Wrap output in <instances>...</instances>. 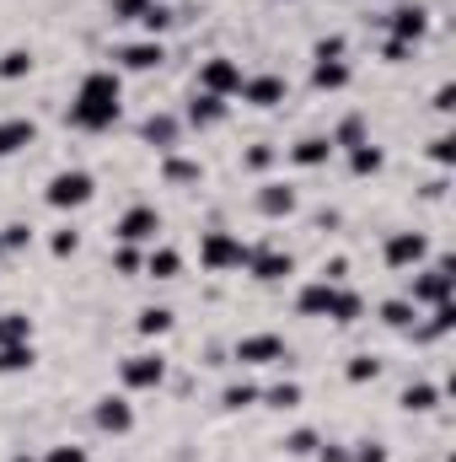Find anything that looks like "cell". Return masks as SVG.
Wrapping results in <instances>:
<instances>
[{"label": "cell", "mask_w": 456, "mask_h": 462, "mask_svg": "<svg viewBox=\"0 0 456 462\" xmlns=\"http://www.w3.org/2000/svg\"><path fill=\"white\" fill-rule=\"evenodd\" d=\"M252 210H258L263 221H290V216L301 210V194H296V183H285V178H263L258 194H252Z\"/></svg>", "instance_id": "cell-15"}, {"label": "cell", "mask_w": 456, "mask_h": 462, "mask_svg": "<svg viewBox=\"0 0 456 462\" xmlns=\"http://www.w3.org/2000/svg\"><path fill=\"white\" fill-rule=\"evenodd\" d=\"M242 60H231V54H210V60H199V81H194V92H210V97H236V87H242Z\"/></svg>", "instance_id": "cell-12"}, {"label": "cell", "mask_w": 456, "mask_h": 462, "mask_svg": "<svg viewBox=\"0 0 456 462\" xmlns=\"http://www.w3.org/2000/svg\"><path fill=\"white\" fill-rule=\"evenodd\" d=\"M381 263L392 269V274H414L419 263H430V236L424 231H392L387 242H381Z\"/></svg>", "instance_id": "cell-10"}, {"label": "cell", "mask_w": 456, "mask_h": 462, "mask_svg": "<svg viewBox=\"0 0 456 462\" xmlns=\"http://www.w3.org/2000/svg\"><path fill=\"white\" fill-rule=\"evenodd\" d=\"M140 140H145L150 151H161V156H167V151H178V145H183V118L172 114V108H156V114L140 118Z\"/></svg>", "instance_id": "cell-17"}, {"label": "cell", "mask_w": 456, "mask_h": 462, "mask_svg": "<svg viewBox=\"0 0 456 462\" xmlns=\"http://www.w3.org/2000/svg\"><path fill=\"white\" fill-rule=\"evenodd\" d=\"M118 118H123V76L114 65H97L81 76L70 108H65V124L81 129V134H108Z\"/></svg>", "instance_id": "cell-1"}, {"label": "cell", "mask_w": 456, "mask_h": 462, "mask_svg": "<svg viewBox=\"0 0 456 462\" xmlns=\"http://www.w3.org/2000/svg\"><path fill=\"white\" fill-rule=\"evenodd\" d=\"M274 162H279V145H269V140H258V145L242 151V172H252V178H263Z\"/></svg>", "instance_id": "cell-33"}, {"label": "cell", "mask_w": 456, "mask_h": 462, "mask_svg": "<svg viewBox=\"0 0 456 462\" xmlns=\"http://www.w3.org/2000/svg\"><path fill=\"white\" fill-rule=\"evenodd\" d=\"M134 27H140L145 38H161V32H172V27H178V11H172L167 0H150V5H145V16H140Z\"/></svg>", "instance_id": "cell-31"}, {"label": "cell", "mask_w": 456, "mask_h": 462, "mask_svg": "<svg viewBox=\"0 0 456 462\" xmlns=\"http://www.w3.org/2000/svg\"><path fill=\"white\" fill-rule=\"evenodd\" d=\"M441 398H446V393H441L435 382H424V376H419V382H408V387L397 393V409H403V414H435V409H441Z\"/></svg>", "instance_id": "cell-23"}, {"label": "cell", "mask_w": 456, "mask_h": 462, "mask_svg": "<svg viewBox=\"0 0 456 462\" xmlns=\"http://www.w3.org/2000/svg\"><path fill=\"white\" fill-rule=\"evenodd\" d=\"M430 103H435V114H441V118H451V108H456V87H451V81H441Z\"/></svg>", "instance_id": "cell-47"}, {"label": "cell", "mask_w": 456, "mask_h": 462, "mask_svg": "<svg viewBox=\"0 0 456 462\" xmlns=\"http://www.w3.org/2000/svg\"><path fill=\"white\" fill-rule=\"evenodd\" d=\"M32 65H38L32 49H5V54H0V81H27Z\"/></svg>", "instance_id": "cell-35"}, {"label": "cell", "mask_w": 456, "mask_h": 462, "mask_svg": "<svg viewBox=\"0 0 456 462\" xmlns=\"http://www.w3.org/2000/svg\"><path fill=\"white\" fill-rule=\"evenodd\" d=\"M376 22H381V32H387V38H397V43H408V49H419V43L430 38V27H435V16H430V5H424V0H397V5H392V11H381Z\"/></svg>", "instance_id": "cell-6"}, {"label": "cell", "mask_w": 456, "mask_h": 462, "mask_svg": "<svg viewBox=\"0 0 456 462\" xmlns=\"http://www.w3.org/2000/svg\"><path fill=\"white\" fill-rule=\"evenodd\" d=\"M424 156L441 167V172H451L456 167V134L451 129H441V134H430V145H424Z\"/></svg>", "instance_id": "cell-38"}, {"label": "cell", "mask_w": 456, "mask_h": 462, "mask_svg": "<svg viewBox=\"0 0 456 462\" xmlns=\"http://www.w3.org/2000/svg\"><path fill=\"white\" fill-rule=\"evenodd\" d=\"M403 296H408L419 312H424V307H441V301H451V296H456V258H446V253H441V258L419 263V269L408 274V291H403Z\"/></svg>", "instance_id": "cell-3"}, {"label": "cell", "mask_w": 456, "mask_h": 462, "mask_svg": "<svg viewBox=\"0 0 456 462\" xmlns=\"http://www.w3.org/2000/svg\"><path fill=\"white\" fill-rule=\"evenodd\" d=\"M11 462H38V452H11Z\"/></svg>", "instance_id": "cell-52"}, {"label": "cell", "mask_w": 456, "mask_h": 462, "mask_svg": "<svg viewBox=\"0 0 456 462\" xmlns=\"http://www.w3.org/2000/svg\"><path fill=\"white\" fill-rule=\"evenodd\" d=\"M349 462H392V452H387V441H349Z\"/></svg>", "instance_id": "cell-42"}, {"label": "cell", "mask_w": 456, "mask_h": 462, "mask_svg": "<svg viewBox=\"0 0 456 462\" xmlns=\"http://www.w3.org/2000/svg\"><path fill=\"white\" fill-rule=\"evenodd\" d=\"M312 60H349V38L343 32H323L312 43Z\"/></svg>", "instance_id": "cell-41"}, {"label": "cell", "mask_w": 456, "mask_h": 462, "mask_svg": "<svg viewBox=\"0 0 456 462\" xmlns=\"http://www.w3.org/2000/svg\"><path fill=\"white\" fill-rule=\"evenodd\" d=\"M183 129H221L231 118V103L226 97H210V92H188V108H183Z\"/></svg>", "instance_id": "cell-18"}, {"label": "cell", "mask_w": 456, "mask_h": 462, "mask_svg": "<svg viewBox=\"0 0 456 462\" xmlns=\"http://www.w3.org/2000/svg\"><path fill=\"white\" fill-rule=\"evenodd\" d=\"M339 221H343L339 210H317V231H333V226H339Z\"/></svg>", "instance_id": "cell-51"}, {"label": "cell", "mask_w": 456, "mask_h": 462, "mask_svg": "<svg viewBox=\"0 0 456 462\" xmlns=\"http://www.w3.org/2000/svg\"><path fill=\"white\" fill-rule=\"evenodd\" d=\"M258 403H263V409H274V414H290V409H301V403H306V387L285 376V382H269Z\"/></svg>", "instance_id": "cell-27"}, {"label": "cell", "mask_w": 456, "mask_h": 462, "mask_svg": "<svg viewBox=\"0 0 456 462\" xmlns=\"http://www.w3.org/2000/svg\"><path fill=\"white\" fill-rule=\"evenodd\" d=\"M92 199H97V178H92L87 167H59V172L43 183V205L59 210V216H76V210H87Z\"/></svg>", "instance_id": "cell-4"}, {"label": "cell", "mask_w": 456, "mask_h": 462, "mask_svg": "<svg viewBox=\"0 0 456 462\" xmlns=\"http://www.w3.org/2000/svg\"><path fill=\"white\" fill-rule=\"evenodd\" d=\"M376 376H381V355H349V365H343V382L365 387V382H376Z\"/></svg>", "instance_id": "cell-37"}, {"label": "cell", "mask_w": 456, "mask_h": 462, "mask_svg": "<svg viewBox=\"0 0 456 462\" xmlns=\"http://www.w3.org/2000/svg\"><path fill=\"white\" fill-rule=\"evenodd\" d=\"M0 345H32V318L27 312H0Z\"/></svg>", "instance_id": "cell-36"}, {"label": "cell", "mask_w": 456, "mask_h": 462, "mask_svg": "<svg viewBox=\"0 0 456 462\" xmlns=\"http://www.w3.org/2000/svg\"><path fill=\"white\" fill-rule=\"evenodd\" d=\"M317 280H333V285H349V258H343V253H333V258L323 263V274H317Z\"/></svg>", "instance_id": "cell-46"}, {"label": "cell", "mask_w": 456, "mask_h": 462, "mask_svg": "<svg viewBox=\"0 0 456 462\" xmlns=\"http://www.w3.org/2000/svg\"><path fill=\"white\" fill-rule=\"evenodd\" d=\"M161 183L167 189H199L205 183V162L199 156H183V151H167L161 156Z\"/></svg>", "instance_id": "cell-19"}, {"label": "cell", "mask_w": 456, "mask_h": 462, "mask_svg": "<svg viewBox=\"0 0 456 462\" xmlns=\"http://www.w3.org/2000/svg\"><path fill=\"white\" fill-rule=\"evenodd\" d=\"M343 162H349V178H381V172H387V151H381L376 140L343 151Z\"/></svg>", "instance_id": "cell-24"}, {"label": "cell", "mask_w": 456, "mask_h": 462, "mask_svg": "<svg viewBox=\"0 0 456 462\" xmlns=\"http://www.w3.org/2000/svg\"><path fill=\"white\" fill-rule=\"evenodd\" d=\"M376 323H381V328H392V334H408V328L419 323V307H414L408 296H387V301L376 307Z\"/></svg>", "instance_id": "cell-25"}, {"label": "cell", "mask_w": 456, "mask_h": 462, "mask_svg": "<svg viewBox=\"0 0 456 462\" xmlns=\"http://www.w3.org/2000/svg\"><path fill=\"white\" fill-rule=\"evenodd\" d=\"M172 328H178L172 307H140V312H134V334H140V339H167Z\"/></svg>", "instance_id": "cell-28"}, {"label": "cell", "mask_w": 456, "mask_h": 462, "mask_svg": "<svg viewBox=\"0 0 456 462\" xmlns=\"http://www.w3.org/2000/svg\"><path fill=\"white\" fill-rule=\"evenodd\" d=\"M285 156H290V167H328L333 162V140L328 134H301L296 145H285Z\"/></svg>", "instance_id": "cell-21"}, {"label": "cell", "mask_w": 456, "mask_h": 462, "mask_svg": "<svg viewBox=\"0 0 456 462\" xmlns=\"http://www.w3.org/2000/svg\"><path fill=\"white\" fill-rule=\"evenodd\" d=\"M258 398H263V387H258L252 376H236V382H226V387H221V409H226V414H242V409H252Z\"/></svg>", "instance_id": "cell-30"}, {"label": "cell", "mask_w": 456, "mask_h": 462, "mask_svg": "<svg viewBox=\"0 0 456 462\" xmlns=\"http://www.w3.org/2000/svg\"><path fill=\"white\" fill-rule=\"evenodd\" d=\"M408 54H414L408 43H397V38H381V60H387V65H403Z\"/></svg>", "instance_id": "cell-48"}, {"label": "cell", "mask_w": 456, "mask_h": 462, "mask_svg": "<svg viewBox=\"0 0 456 462\" xmlns=\"http://www.w3.org/2000/svg\"><path fill=\"white\" fill-rule=\"evenodd\" d=\"M296 312L301 318H323L333 328H354L365 318V296L354 285H333V280H306L296 291Z\"/></svg>", "instance_id": "cell-2"}, {"label": "cell", "mask_w": 456, "mask_h": 462, "mask_svg": "<svg viewBox=\"0 0 456 462\" xmlns=\"http://www.w3.org/2000/svg\"><path fill=\"white\" fill-rule=\"evenodd\" d=\"M328 140H333V151H354V145L370 140V124H365V114H343L339 124L328 129Z\"/></svg>", "instance_id": "cell-29"}, {"label": "cell", "mask_w": 456, "mask_h": 462, "mask_svg": "<svg viewBox=\"0 0 456 462\" xmlns=\"http://www.w3.org/2000/svg\"><path fill=\"white\" fill-rule=\"evenodd\" d=\"M231 360H236L242 371H263V365H290L296 355H290V345H285L279 334L258 328V334H242V339L231 345Z\"/></svg>", "instance_id": "cell-8"}, {"label": "cell", "mask_w": 456, "mask_h": 462, "mask_svg": "<svg viewBox=\"0 0 456 462\" xmlns=\"http://www.w3.org/2000/svg\"><path fill=\"white\" fill-rule=\"evenodd\" d=\"M161 210L156 205H129L123 216L114 221V242H123V247H150V242H161Z\"/></svg>", "instance_id": "cell-11"}, {"label": "cell", "mask_w": 456, "mask_h": 462, "mask_svg": "<svg viewBox=\"0 0 456 462\" xmlns=\"http://www.w3.org/2000/svg\"><path fill=\"white\" fill-rule=\"evenodd\" d=\"M354 81L349 60H312V92H343Z\"/></svg>", "instance_id": "cell-26"}, {"label": "cell", "mask_w": 456, "mask_h": 462, "mask_svg": "<svg viewBox=\"0 0 456 462\" xmlns=\"http://www.w3.org/2000/svg\"><path fill=\"white\" fill-rule=\"evenodd\" d=\"M38 462H87V447H76V441H54V447H43Z\"/></svg>", "instance_id": "cell-44"}, {"label": "cell", "mask_w": 456, "mask_h": 462, "mask_svg": "<svg viewBox=\"0 0 456 462\" xmlns=\"http://www.w3.org/2000/svg\"><path fill=\"white\" fill-rule=\"evenodd\" d=\"M236 97H242L247 108H258V114H274V108L290 103V81H285L279 70H252V76H242Z\"/></svg>", "instance_id": "cell-9"}, {"label": "cell", "mask_w": 456, "mask_h": 462, "mask_svg": "<svg viewBox=\"0 0 456 462\" xmlns=\"http://www.w3.org/2000/svg\"><path fill=\"white\" fill-rule=\"evenodd\" d=\"M446 189H451V183H446V172H441V178L424 183V199H446Z\"/></svg>", "instance_id": "cell-50"}, {"label": "cell", "mask_w": 456, "mask_h": 462, "mask_svg": "<svg viewBox=\"0 0 456 462\" xmlns=\"http://www.w3.org/2000/svg\"><path fill=\"white\" fill-rule=\"evenodd\" d=\"M114 269L118 274H145V247H114Z\"/></svg>", "instance_id": "cell-43"}, {"label": "cell", "mask_w": 456, "mask_h": 462, "mask_svg": "<svg viewBox=\"0 0 456 462\" xmlns=\"http://www.w3.org/2000/svg\"><path fill=\"white\" fill-rule=\"evenodd\" d=\"M145 274H150V280H161V285L183 280V253H178V247H167V242H150V247H145Z\"/></svg>", "instance_id": "cell-22"}, {"label": "cell", "mask_w": 456, "mask_h": 462, "mask_svg": "<svg viewBox=\"0 0 456 462\" xmlns=\"http://www.w3.org/2000/svg\"><path fill=\"white\" fill-rule=\"evenodd\" d=\"M49 253H54V258H76V253H81V231L76 226L49 231Z\"/></svg>", "instance_id": "cell-40"}, {"label": "cell", "mask_w": 456, "mask_h": 462, "mask_svg": "<svg viewBox=\"0 0 456 462\" xmlns=\"http://www.w3.org/2000/svg\"><path fill=\"white\" fill-rule=\"evenodd\" d=\"M312 457H317V462H349V447H343V441H323Z\"/></svg>", "instance_id": "cell-49"}, {"label": "cell", "mask_w": 456, "mask_h": 462, "mask_svg": "<svg viewBox=\"0 0 456 462\" xmlns=\"http://www.w3.org/2000/svg\"><path fill=\"white\" fill-rule=\"evenodd\" d=\"M167 65V43L161 38H134V43H118L114 49V70L118 76H150Z\"/></svg>", "instance_id": "cell-13"}, {"label": "cell", "mask_w": 456, "mask_h": 462, "mask_svg": "<svg viewBox=\"0 0 456 462\" xmlns=\"http://www.w3.org/2000/svg\"><path fill=\"white\" fill-rule=\"evenodd\" d=\"M247 253H252V242H242V231L210 226L205 236H199V269H205V274H231V269H247Z\"/></svg>", "instance_id": "cell-5"}, {"label": "cell", "mask_w": 456, "mask_h": 462, "mask_svg": "<svg viewBox=\"0 0 456 462\" xmlns=\"http://www.w3.org/2000/svg\"><path fill=\"white\" fill-rule=\"evenodd\" d=\"M92 425H97V436H129V430H134V403H129V393H103V398L92 403Z\"/></svg>", "instance_id": "cell-16"}, {"label": "cell", "mask_w": 456, "mask_h": 462, "mask_svg": "<svg viewBox=\"0 0 456 462\" xmlns=\"http://www.w3.org/2000/svg\"><path fill=\"white\" fill-rule=\"evenodd\" d=\"M247 274H252L258 285H279V280L296 274V253L279 247V242H258V247L247 253Z\"/></svg>", "instance_id": "cell-14"}, {"label": "cell", "mask_w": 456, "mask_h": 462, "mask_svg": "<svg viewBox=\"0 0 456 462\" xmlns=\"http://www.w3.org/2000/svg\"><path fill=\"white\" fill-rule=\"evenodd\" d=\"M317 447H323V436H317L312 425H296V430H290V436L279 441V452H285V457H312Z\"/></svg>", "instance_id": "cell-34"}, {"label": "cell", "mask_w": 456, "mask_h": 462, "mask_svg": "<svg viewBox=\"0 0 456 462\" xmlns=\"http://www.w3.org/2000/svg\"><path fill=\"white\" fill-rule=\"evenodd\" d=\"M145 5H150V0H108V16H114V22H140Z\"/></svg>", "instance_id": "cell-45"}, {"label": "cell", "mask_w": 456, "mask_h": 462, "mask_svg": "<svg viewBox=\"0 0 456 462\" xmlns=\"http://www.w3.org/2000/svg\"><path fill=\"white\" fill-rule=\"evenodd\" d=\"M38 365V345H0V376H27Z\"/></svg>", "instance_id": "cell-32"}, {"label": "cell", "mask_w": 456, "mask_h": 462, "mask_svg": "<svg viewBox=\"0 0 456 462\" xmlns=\"http://www.w3.org/2000/svg\"><path fill=\"white\" fill-rule=\"evenodd\" d=\"M32 236H38V231L27 226V221H5V226H0V253H27Z\"/></svg>", "instance_id": "cell-39"}, {"label": "cell", "mask_w": 456, "mask_h": 462, "mask_svg": "<svg viewBox=\"0 0 456 462\" xmlns=\"http://www.w3.org/2000/svg\"><path fill=\"white\" fill-rule=\"evenodd\" d=\"M0 258H5V253H0Z\"/></svg>", "instance_id": "cell-53"}, {"label": "cell", "mask_w": 456, "mask_h": 462, "mask_svg": "<svg viewBox=\"0 0 456 462\" xmlns=\"http://www.w3.org/2000/svg\"><path fill=\"white\" fill-rule=\"evenodd\" d=\"M27 145H38V124L22 114L0 118V162H11V156H22Z\"/></svg>", "instance_id": "cell-20"}, {"label": "cell", "mask_w": 456, "mask_h": 462, "mask_svg": "<svg viewBox=\"0 0 456 462\" xmlns=\"http://www.w3.org/2000/svg\"><path fill=\"white\" fill-rule=\"evenodd\" d=\"M118 387L123 393H161L167 387V355L161 349H134L118 360Z\"/></svg>", "instance_id": "cell-7"}]
</instances>
